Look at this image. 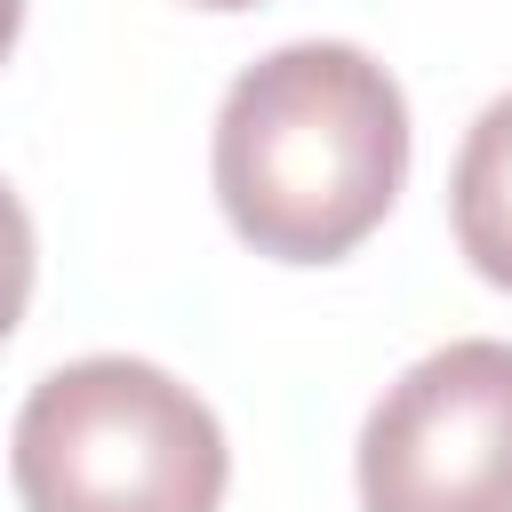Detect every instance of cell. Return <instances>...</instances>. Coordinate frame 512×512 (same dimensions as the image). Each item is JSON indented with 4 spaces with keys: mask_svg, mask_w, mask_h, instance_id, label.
<instances>
[{
    "mask_svg": "<svg viewBox=\"0 0 512 512\" xmlns=\"http://www.w3.org/2000/svg\"><path fill=\"white\" fill-rule=\"evenodd\" d=\"M408 176V96L352 40H288L216 104V200L256 256H352Z\"/></svg>",
    "mask_w": 512,
    "mask_h": 512,
    "instance_id": "1",
    "label": "cell"
},
{
    "mask_svg": "<svg viewBox=\"0 0 512 512\" xmlns=\"http://www.w3.org/2000/svg\"><path fill=\"white\" fill-rule=\"evenodd\" d=\"M8 472L24 512H216L232 448L192 384L96 352L24 392Z\"/></svg>",
    "mask_w": 512,
    "mask_h": 512,
    "instance_id": "2",
    "label": "cell"
},
{
    "mask_svg": "<svg viewBox=\"0 0 512 512\" xmlns=\"http://www.w3.org/2000/svg\"><path fill=\"white\" fill-rule=\"evenodd\" d=\"M368 512H512V344L424 352L360 424Z\"/></svg>",
    "mask_w": 512,
    "mask_h": 512,
    "instance_id": "3",
    "label": "cell"
},
{
    "mask_svg": "<svg viewBox=\"0 0 512 512\" xmlns=\"http://www.w3.org/2000/svg\"><path fill=\"white\" fill-rule=\"evenodd\" d=\"M448 216H456V248L472 256V272L512 288V96H496L464 128V152L448 176Z\"/></svg>",
    "mask_w": 512,
    "mask_h": 512,
    "instance_id": "4",
    "label": "cell"
},
{
    "mask_svg": "<svg viewBox=\"0 0 512 512\" xmlns=\"http://www.w3.org/2000/svg\"><path fill=\"white\" fill-rule=\"evenodd\" d=\"M24 304H32V216H24V200L0 184V344H8V328L24 320Z\"/></svg>",
    "mask_w": 512,
    "mask_h": 512,
    "instance_id": "5",
    "label": "cell"
},
{
    "mask_svg": "<svg viewBox=\"0 0 512 512\" xmlns=\"http://www.w3.org/2000/svg\"><path fill=\"white\" fill-rule=\"evenodd\" d=\"M16 32H24V0H0V56L16 48Z\"/></svg>",
    "mask_w": 512,
    "mask_h": 512,
    "instance_id": "6",
    "label": "cell"
},
{
    "mask_svg": "<svg viewBox=\"0 0 512 512\" xmlns=\"http://www.w3.org/2000/svg\"><path fill=\"white\" fill-rule=\"evenodd\" d=\"M192 8H256V0H192Z\"/></svg>",
    "mask_w": 512,
    "mask_h": 512,
    "instance_id": "7",
    "label": "cell"
}]
</instances>
